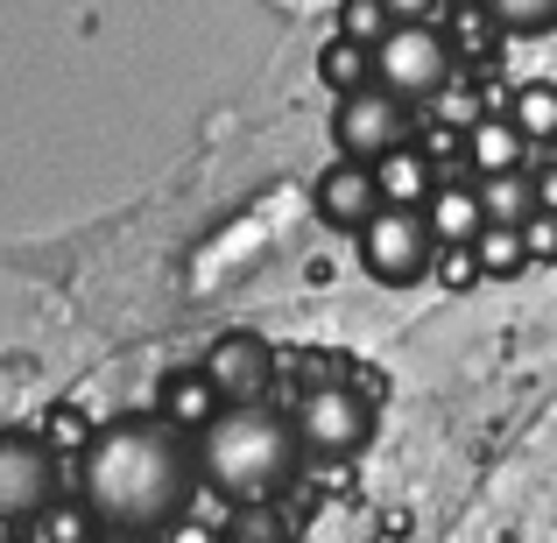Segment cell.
Masks as SVG:
<instances>
[{"instance_id": "cell-1", "label": "cell", "mask_w": 557, "mask_h": 543, "mask_svg": "<svg viewBox=\"0 0 557 543\" xmlns=\"http://www.w3.org/2000/svg\"><path fill=\"white\" fill-rule=\"evenodd\" d=\"M198 488V437L170 417H113L78 452V502L121 536H170Z\"/></svg>"}, {"instance_id": "cell-2", "label": "cell", "mask_w": 557, "mask_h": 543, "mask_svg": "<svg viewBox=\"0 0 557 543\" xmlns=\"http://www.w3.org/2000/svg\"><path fill=\"white\" fill-rule=\"evenodd\" d=\"M297 466H304V445H297L289 409L240 403V409H219L198 431V473L219 502H240V508L275 502L297 480Z\"/></svg>"}, {"instance_id": "cell-3", "label": "cell", "mask_w": 557, "mask_h": 543, "mask_svg": "<svg viewBox=\"0 0 557 543\" xmlns=\"http://www.w3.org/2000/svg\"><path fill=\"white\" fill-rule=\"evenodd\" d=\"M289 423H297L304 459H360L374 445V395L354 388V381H311V388L289 403Z\"/></svg>"}, {"instance_id": "cell-4", "label": "cell", "mask_w": 557, "mask_h": 543, "mask_svg": "<svg viewBox=\"0 0 557 543\" xmlns=\"http://www.w3.org/2000/svg\"><path fill=\"white\" fill-rule=\"evenodd\" d=\"M374 85H388L395 99L423 107V99H445L459 85V42L437 22H395L374 42Z\"/></svg>"}, {"instance_id": "cell-5", "label": "cell", "mask_w": 557, "mask_h": 543, "mask_svg": "<svg viewBox=\"0 0 557 543\" xmlns=\"http://www.w3.org/2000/svg\"><path fill=\"white\" fill-rule=\"evenodd\" d=\"M354 247H360V269H368L381 289H409L437 269V233H431V219L409 212V205H381L368 226L354 233Z\"/></svg>"}, {"instance_id": "cell-6", "label": "cell", "mask_w": 557, "mask_h": 543, "mask_svg": "<svg viewBox=\"0 0 557 543\" xmlns=\"http://www.w3.org/2000/svg\"><path fill=\"white\" fill-rule=\"evenodd\" d=\"M409 141V99H395L388 85H360V92L332 99V156L346 163H381L388 149Z\"/></svg>"}, {"instance_id": "cell-7", "label": "cell", "mask_w": 557, "mask_h": 543, "mask_svg": "<svg viewBox=\"0 0 557 543\" xmlns=\"http://www.w3.org/2000/svg\"><path fill=\"white\" fill-rule=\"evenodd\" d=\"M57 502V445L42 431H0V522H36Z\"/></svg>"}, {"instance_id": "cell-8", "label": "cell", "mask_w": 557, "mask_h": 543, "mask_svg": "<svg viewBox=\"0 0 557 543\" xmlns=\"http://www.w3.org/2000/svg\"><path fill=\"white\" fill-rule=\"evenodd\" d=\"M205 381L219 388V403L240 409V403H269V381H275V354L261 332H219L212 346H205Z\"/></svg>"}, {"instance_id": "cell-9", "label": "cell", "mask_w": 557, "mask_h": 543, "mask_svg": "<svg viewBox=\"0 0 557 543\" xmlns=\"http://www.w3.org/2000/svg\"><path fill=\"white\" fill-rule=\"evenodd\" d=\"M311 212L325 219L332 233H360L381 212L374 163H346V156H332V163L318 170V184H311Z\"/></svg>"}, {"instance_id": "cell-10", "label": "cell", "mask_w": 557, "mask_h": 543, "mask_svg": "<svg viewBox=\"0 0 557 543\" xmlns=\"http://www.w3.org/2000/svg\"><path fill=\"white\" fill-rule=\"evenodd\" d=\"M423 219H431L437 247H466L487 233V205H480V184H437L431 205H423Z\"/></svg>"}, {"instance_id": "cell-11", "label": "cell", "mask_w": 557, "mask_h": 543, "mask_svg": "<svg viewBox=\"0 0 557 543\" xmlns=\"http://www.w3.org/2000/svg\"><path fill=\"white\" fill-rule=\"evenodd\" d=\"M374 184H381V205H409V212H423L431 190H437V170H431V156H423L417 141H403V149H388L374 163Z\"/></svg>"}, {"instance_id": "cell-12", "label": "cell", "mask_w": 557, "mask_h": 543, "mask_svg": "<svg viewBox=\"0 0 557 543\" xmlns=\"http://www.w3.org/2000/svg\"><path fill=\"white\" fill-rule=\"evenodd\" d=\"M219 409H226V403H219V388L205 381V367H184V374H163V395H156V417H170L177 431H190V437H198L205 423L219 417Z\"/></svg>"}, {"instance_id": "cell-13", "label": "cell", "mask_w": 557, "mask_h": 543, "mask_svg": "<svg viewBox=\"0 0 557 543\" xmlns=\"http://www.w3.org/2000/svg\"><path fill=\"white\" fill-rule=\"evenodd\" d=\"M522 149H530V135H522L508 113H487L480 127H466V156H473V177H502V170H522Z\"/></svg>"}, {"instance_id": "cell-14", "label": "cell", "mask_w": 557, "mask_h": 543, "mask_svg": "<svg viewBox=\"0 0 557 543\" xmlns=\"http://www.w3.org/2000/svg\"><path fill=\"white\" fill-rule=\"evenodd\" d=\"M480 205H487V226H530V219L544 212V198H536V170L480 177Z\"/></svg>"}, {"instance_id": "cell-15", "label": "cell", "mask_w": 557, "mask_h": 543, "mask_svg": "<svg viewBox=\"0 0 557 543\" xmlns=\"http://www.w3.org/2000/svg\"><path fill=\"white\" fill-rule=\"evenodd\" d=\"M318 78L332 85V99L360 92V85H374V50L354 42V36H325V50H318Z\"/></svg>"}, {"instance_id": "cell-16", "label": "cell", "mask_w": 557, "mask_h": 543, "mask_svg": "<svg viewBox=\"0 0 557 543\" xmlns=\"http://www.w3.org/2000/svg\"><path fill=\"white\" fill-rule=\"evenodd\" d=\"M508 121H516L530 141H557V85L550 78L516 85V92H508Z\"/></svg>"}, {"instance_id": "cell-17", "label": "cell", "mask_w": 557, "mask_h": 543, "mask_svg": "<svg viewBox=\"0 0 557 543\" xmlns=\"http://www.w3.org/2000/svg\"><path fill=\"white\" fill-rule=\"evenodd\" d=\"M28 530H36V543H99V536H107V522H99L85 502H50Z\"/></svg>"}, {"instance_id": "cell-18", "label": "cell", "mask_w": 557, "mask_h": 543, "mask_svg": "<svg viewBox=\"0 0 557 543\" xmlns=\"http://www.w3.org/2000/svg\"><path fill=\"white\" fill-rule=\"evenodd\" d=\"M480 8L502 36H550L557 28V0H480Z\"/></svg>"}, {"instance_id": "cell-19", "label": "cell", "mask_w": 557, "mask_h": 543, "mask_svg": "<svg viewBox=\"0 0 557 543\" xmlns=\"http://www.w3.org/2000/svg\"><path fill=\"white\" fill-rule=\"evenodd\" d=\"M473 247H480V269H487V275H522V269H530V247H522V226H487Z\"/></svg>"}, {"instance_id": "cell-20", "label": "cell", "mask_w": 557, "mask_h": 543, "mask_svg": "<svg viewBox=\"0 0 557 543\" xmlns=\"http://www.w3.org/2000/svg\"><path fill=\"white\" fill-rule=\"evenodd\" d=\"M395 28V14H388V0H339V36H354V42H374Z\"/></svg>"}, {"instance_id": "cell-21", "label": "cell", "mask_w": 557, "mask_h": 543, "mask_svg": "<svg viewBox=\"0 0 557 543\" xmlns=\"http://www.w3.org/2000/svg\"><path fill=\"white\" fill-rule=\"evenodd\" d=\"M437 283L451 289V297H459V289H473V283H487V269H480V247L466 240V247H437Z\"/></svg>"}, {"instance_id": "cell-22", "label": "cell", "mask_w": 557, "mask_h": 543, "mask_svg": "<svg viewBox=\"0 0 557 543\" xmlns=\"http://www.w3.org/2000/svg\"><path fill=\"white\" fill-rule=\"evenodd\" d=\"M42 437L57 445V459H64V452H85V445H92V431H85V423L71 417V409H50V423H42Z\"/></svg>"}, {"instance_id": "cell-23", "label": "cell", "mask_w": 557, "mask_h": 543, "mask_svg": "<svg viewBox=\"0 0 557 543\" xmlns=\"http://www.w3.org/2000/svg\"><path fill=\"white\" fill-rule=\"evenodd\" d=\"M522 247H530V261H557V212H536L522 226Z\"/></svg>"}, {"instance_id": "cell-24", "label": "cell", "mask_w": 557, "mask_h": 543, "mask_svg": "<svg viewBox=\"0 0 557 543\" xmlns=\"http://www.w3.org/2000/svg\"><path fill=\"white\" fill-rule=\"evenodd\" d=\"M445 113H451L459 127H480V121H487V113H480V99L466 92V85H451V92H445Z\"/></svg>"}, {"instance_id": "cell-25", "label": "cell", "mask_w": 557, "mask_h": 543, "mask_svg": "<svg viewBox=\"0 0 557 543\" xmlns=\"http://www.w3.org/2000/svg\"><path fill=\"white\" fill-rule=\"evenodd\" d=\"M388 14H395V22H431L437 0H388Z\"/></svg>"}, {"instance_id": "cell-26", "label": "cell", "mask_w": 557, "mask_h": 543, "mask_svg": "<svg viewBox=\"0 0 557 543\" xmlns=\"http://www.w3.org/2000/svg\"><path fill=\"white\" fill-rule=\"evenodd\" d=\"M536 198H544V212H557V163L536 170Z\"/></svg>"}, {"instance_id": "cell-27", "label": "cell", "mask_w": 557, "mask_h": 543, "mask_svg": "<svg viewBox=\"0 0 557 543\" xmlns=\"http://www.w3.org/2000/svg\"><path fill=\"white\" fill-rule=\"evenodd\" d=\"M99 543H163V536H121V530H107Z\"/></svg>"}, {"instance_id": "cell-28", "label": "cell", "mask_w": 557, "mask_h": 543, "mask_svg": "<svg viewBox=\"0 0 557 543\" xmlns=\"http://www.w3.org/2000/svg\"><path fill=\"white\" fill-rule=\"evenodd\" d=\"M466 8H480V0H466Z\"/></svg>"}]
</instances>
